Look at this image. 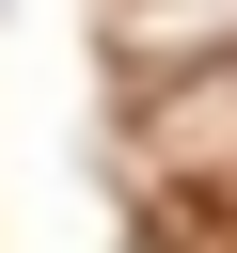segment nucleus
<instances>
[{"instance_id":"f257e3e1","label":"nucleus","mask_w":237,"mask_h":253,"mask_svg":"<svg viewBox=\"0 0 237 253\" xmlns=\"http://www.w3.org/2000/svg\"><path fill=\"white\" fill-rule=\"evenodd\" d=\"M237 0H111V63H221Z\"/></svg>"}]
</instances>
